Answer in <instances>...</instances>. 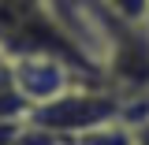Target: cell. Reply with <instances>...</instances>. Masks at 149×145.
<instances>
[{
	"label": "cell",
	"mask_w": 149,
	"mask_h": 145,
	"mask_svg": "<svg viewBox=\"0 0 149 145\" xmlns=\"http://www.w3.org/2000/svg\"><path fill=\"white\" fill-rule=\"evenodd\" d=\"M11 145H67L60 134H52V130L37 127L34 119H22L15 130V138H11Z\"/></svg>",
	"instance_id": "5b68a950"
},
{
	"label": "cell",
	"mask_w": 149,
	"mask_h": 145,
	"mask_svg": "<svg viewBox=\"0 0 149 145\" xmlns=\"http://www.w3.org/2000/svg\"><path fill=\"white\" fill-rule=\"evenodd\" d=\"M26 119H34L37 127H45L52 134H60L63 142H71V138L101 127V123L123 119V93H112L104 86H93V82H78L67 93L30 108Z\"/></svg>",
	"instance_id": "6da1fadb"
},
{
	"label": "cell",
	"mask_w": 149,
	"mask_h": 145,
	"mask_svg": "<svg viewBox=\"0 0 149 145\" xmlns=\"http://www.w3.org/2000/svg\"><path fill=\"white\" fill-rule=\"evenodd\" d=\"M8 71H11V82H15L19 97L37 108L45 101H52L60 93H67L78 82H90V74L82 67H74L71 60L52 52H22V56H8Z\"/></svg>",
	"instance_id": "7a4b0ae2"
},
{
	"label": "cell",
	"mask_w": 149,
	"mask_h": 145,
	"mask_svg": "<svg viewBox=\"0 0 149 145\" xmlns=\"http://www.w3.org/2000/svg\"><path fill=\"white\" fill-rule=\"evenodd\" d=\"M108 19L123 22V26H149V0H97Z\"/></svg>",
	"instance_id": "277c9868"
},
{
	"label": "cell",
	"mask_w": 149,
	"mask_h": 145,
	"mask_svg": "<svg viewBox=\"0 0 149 145\" xmlns=\"http://www.w3.org/2000/svg\"><path fill=\"white\" fill-rule=\"evenodd\" d=\"M130 130H134V145H149V115L134 119V123H130Z\"/></svg>",
	"instance_id": "8992f818"
},
{
	"label": "cell",
	"mask_w": 149,
	"mask_h": 145,
	"mask_svg": "<svg viewBox=\"0 0 149 145\" xmlns=\"http://www.w3.org/2000/svg\"><path fill=\"white\" fill-rule=\"evenodd\" d=\"M67 145H134V130L127 119H112V123H101V127L71 138Z\"/></svg>",
	"instance_id": "3957f363"
}]
</instances>
